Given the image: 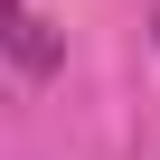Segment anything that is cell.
I'll return each mask as SVG.
<instances>
[{"label": "cell", "instance_id": "6da1fadb", "mask_svg": "<svg viewBox=\"0 0 160 160\" xmlns=\"http://www.w3.org/2000/svg\"><path fill=\"white\" fill-rule=\"evenodd\" d=\"M0 47H10V66H19V75H57V57H66V47H57V28L28 10V0H0Z\"/></svg>", "mask_w": 160, "mask_h": 160}]
</instances>
